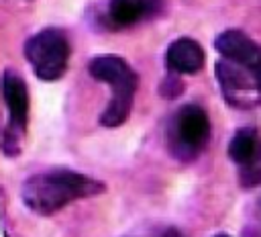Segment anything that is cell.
Masks as SVG:
<instances>
[{
    "instance_id": "8fae6325",
    "label": "cell",
    "mask_w": 261,
    "mask_h": 237,
    "mask_svg": "<svg viewBox=\"0 0 261 237\" xmlns=\"http://www.w3.org/2000/svg\"><path fill=\"white\" fill-rule=\"evenodd\" d=\"M239 178H241V184L245 188H255V186H261V153L239 168Z\"/></svg>"
},
{
    "instance_id": "5bb4252c",
    "label": "cell",
    "mask_w": 261,
    "mask_h": 237,
    "mask_svg": "<svg viewBox=\"0 0 261 237\" xmlns=\"http://www.w3.org/2000/svg\"><path fill=\"white\" fill-rule=\"evenodd\" d=\"M214 237H230V235H224V233H220V235H214Z\"/></svg>"
},
{
    "instance_id": "7c38bea8",
    "label": "cell",
    "mask_w": 261,
    "mask_h": 237,
    "mask_svg": "<svg viewBox=\"0 0 261 237\" xmlns=\"http://www.w3.org/2000/svg\"><path fill=\"white\" fill-rule=\"evenodd\" d=\"M181 90H184V84H181V80L177 78V74H169V76L161 82V94H163L165 98H175L177 94H181Z\"/></svg>"
},
{
    "instance_id": "30bf717a",
    "label": "cell",
    "mask_w": 261,
    "mask_h": 237,
    "mask_svg": "<svg viewBox=\"0 0 261 237\" xmlns=\"http://www.w3.org/2000/svg\"><path fill=\"white\" fill-rule=\"evenodd\" d=\"M259 153H261V137H259L257 129L243 127L232 135V139L228 143V157L239 168L253 161Z\"/></svg>"
},
{
    "instance_id": "5b68a950",
    "label": "cell",
    "mask_w": 261,
    "mask_h": 237,
    "mask_svg": "<svg viewBox=\"0 0 261 237\" xmlns=\"http://www.w3.org/2000/svg\"><path fill=\"white\" fill-rule=\"evenodd\" d=\"M216 80L220 84V90L230 106L237 108H251L259 102V86L255 82L253 69L237 65L226 59L216 61Z\"/></svg>"
},
{
    "instance_id": "9c48e42d",
    "label": "cell",
    "mask_w": 261,
    "mask_h": 237,
    "mask_svg": "<svg viewBox=\"0 0 261 237\" xmlns=\"http://www.w3.org/2000/svg\"><path fill=\"white\" fill-rule=\"evenodd\" d=\"M159 8L161 0H110L106 16L114 29H124L153 16Z\"/></svg>"
},
{
    "instance_id": "4fadbf2b",
    "label": "cell",
    "mask_w": 261,
    "mask_h": 237,
    "mask_svg": "<svg viewBox=\"0 0 261 237\" xmlns=\"http://www.w3.org/2000/svg\"><path fill=\"white\" fill-rule=\"evenodd\" d=\"M253 76H255V82H257V86H259V90H261V59H259V63L253 67Z\"/></svg>"
},
{
    "instance_id": "277c9868",
    "label": "cell",
    "mask_w": 261,
    "mask_h": 237,
    "mask_svg": "<svg viewBox=\"0 0 261 237\" xmlns=\"http://www.w3.org/2000/svg\"><path fill=\"white\" fill-rule=\"evenodd\" d=\"M24 55L41 80H59L69 61L67 37L57 29H45L24 43Z\"/></svg>"
},
{
    "instance_id": "7a4b0ae2",
    "label": "cell",
    "mask_w": 261,
    "mask_h": 237,
    "mask_svg": "<svg viewBox=\"0 0 261 237\" xmlns=\"http://www.w3.org/2000/svg\"><path fill=\"white\" fill-rule=\"evenodd\" d=\"M90 74L100 80L110 84L112 88V98L102 114V125L104 127H118L126 121L128 110L133 106V96L137 90V74L128 67V63L120 57L104 55L96 57L90 61Z\"/></svg>"
},
{
    "instance_id": "8992f818",
    "label": "cell",
    "mask_w": 261,
    "mask_h": 237,
    "mask_svg": "<svg viewBox=\"0 0 261 237\" xmlns=\"http://www.w3.org/2000/svg\"><path fill=\"white\" fill-rule=\"evenodd\" d=\"M214 47L222 59L232 61L243 67H249V69H253L261 59V47L247 33H243L239 29L222 31L216 37Z\"/></svg>"
},
{
    "instance_id": "6da1fadb",
    "label": "cell",
    "mask_w": 261,
    "mask_h": 237,
    "mask_svg": "<svg viewBox=\"0 0 261 237\" xmlns=\"http://www.w3.org/2000/svg\"><path fill=\"white\" fill-rule=\"evenodd\" d=\"M104 186L84 174L71 170H51L31 176L22 184L24 204L39 215H53L73 200L94 196L102 192Z\"/></svg>"
},
{
    "instance_id": "ba28073f",
    "label": "cell",
    "mask_w": 261,
    "mask_h": 237,
    "mask_svg": "<svg viewBox=\"0 0 261 237\" xmlns=\"http://www.w3.org/2000/svg\"><path fill=\"white\" fill-rule=\"evenodd\" d=\"M165 63H167V69L177 76L198 74L206 63V55L198 41H194L190 37H179L167 47Z\"/></svg>"
},
{
    "instance_id": "3957f363",
    "label": "cell",
    "mask_w": 261,
    "mask_h": 237,
    "mask_svg": "<svg viewBox=\"0 0 261 237\" xmlns=\"http://www.w3.org/2000/svg\"><path fill=\"white\" fill-rule=\"evenodd\" d=\"M210 139V118L198 104L181 106L169 127V149L179 159H194Z\"/></svg>"
},
{
    "instance_id": "52a82bcc",
    "label": "cell",
    "mask_w": 261,
    "mask_h": 237,
    "mask_svg": "<svg viewBox=\"0 0 261 237\" xmlns=\"http://www.w3.org/2000/svg\"><path fill=\"white\" fill-rule=\"evenodd\" d=\"M2 94H4L6 108H8V116H10V131L20 133L27 127V118H29L27 84L22 82V78L18 74L6 69L4 78H2Z\"/></svg>"
}]
</instances>
